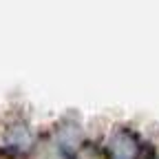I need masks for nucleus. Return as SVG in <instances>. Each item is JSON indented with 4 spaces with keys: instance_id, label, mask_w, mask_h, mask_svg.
Segmentation results:
<instances>
[{
    "instance_id": "1",
    "label": "nucleus",
    "mask_w": 159,
    "mask_h": 159,
    "mask_svg": "<svg viewBox=\"0 0 159 159\" xmlns=\"http://www.w3.org/2000/svg\"><path fill=\"white\" fill-rule=\"evenodd\" d=\"M111 146H113V155L117 159H135L137 157V144H135V139H130L126 135H115Z\"/></svg>"
}]
</instances>
